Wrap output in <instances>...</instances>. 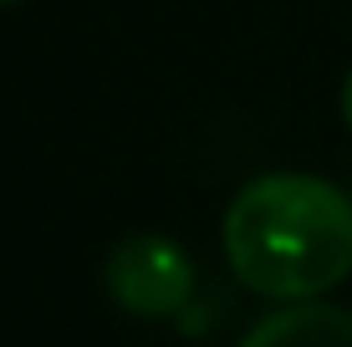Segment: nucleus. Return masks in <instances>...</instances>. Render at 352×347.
<instances>
[{
    "instance_id": "obj_1",
    "label": "nucleus",
    "mask_w": 352,
    "mask_h": 347,
    "mask_svg": "<svg viewBox=\"0 0 352 347\" xmlns=\"http://www.w3.org/2000/svg\"><path fill=\"white\" fill-rule=\"evenodd\" d=\"M225 260L265 302H311L352 271V199L322 174H261L225 210Z\"/></svg>"
},
{
    "instance_id": "obj_2",
    "label": "nucleus",
    "mask_w": 352,
    "mask_h": 347,
    "mask_svg": "<svg viewBox=\"0 0 352 347\" xmlns=\"http://www.w3.org/2000/svg\"><path fill=\"white\" fill-rule=\"evenodd\" d=\"M102 286L128 317L164 322V317L184 312V302L194 291V260L168 235L138 230L113 245V256L102 266Z\"/></svg>"
},
{
    "instance_id": "obj_3",
    "label": "nucleus",
    "mask_w": 352,
    "mask_h": 347,
    "mask_svg": "<svg viewBox=\"0 0 352 347\" xmlns=\"http://www.w3.org/2000/svg\"><path fill=\"white\" fill-rule=\"evenodd\" d=\"M240 347H352V312L327 302H286V312L261 317Z\"/></svg>"
},
{
    "instance_id": "obj_4",
    "label": "nucleus",
    "mask_w": 352,
    "mask_h": 347,
    "mask_svg": "<svg viewBox=\"0 0 352 347\" xmlns=\"http://www.w3.org/2000/svg\"><path fill=\"white\" fill-rule=\"evenodd\" d=\"M342 117H347V128H352V71H347V82H342Z\"/></svg>"
},
{
    "instance_id": "obj_5",
    "label": "nucleus",
    "mask_w": 352,
    "mask_h": 347,
    "mask_svg": "<svg viewBox=\"0 0 352 347\" xmlns=\"http://www.w3.org/2000/svg\"><path fill=\"white\" fill-rule=\"evenodd\" d=\"M0 5H10V0H0Z\"/></svg>"
}]
</instances>
